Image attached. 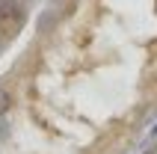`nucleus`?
<instances>
[{"instance_id": "obj_1", "label": "nucleus", "mask_w": 157, "mask_h": 154, "mask_svg": "<svg viewBox=\"0 0 157 154\" xmlns=\"http://www.w3.org/2000/svg\"><path fill=\"white\" fill-rule=\"evenodd\" d=\"M18 24H21V3L18 0H0V30L9 33Z\"/></svg>"}, {"instance_id": "obj_2", "label": "nucleus", "mask_w": 157, "mask_h": 154, "mask_svg": "<svg viewBox=\"0 0 157 154\" xmlns=\"http://www.w3.org/2000/svg\"><path fill=\"white\" fill-rule=\"evenodd\" d=\"M9 107H12V95H9L6 89H3V86H0V116H3V113H6Z\"/></svg>"}]
</instances>
